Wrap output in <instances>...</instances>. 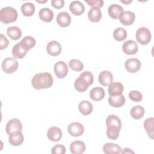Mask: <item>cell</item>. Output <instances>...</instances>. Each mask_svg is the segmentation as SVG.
<instances>
[{
  "mask_svg": "<svg viewBox=\"0 0 154 154\" xmlns=\"http://www.w3.org/2000/svg\"><path fill=\"white\" fill-rule=\"evenodd\" d=\"M122 49L124 53L126 55H132L138 52V47L137 43L135 41L128 40L123 43Z\"/></svg>",
  "mask_w": 154,
  "mask_h": 154,
  "instance_id": "obj_9",
  "label": "cell"
},
{
  "mask_svg": "<svg viewBox=\"0 0 154 154\" xmlns=\"http://www.w3.org/2000/svg\"><path fill=\"white\" fill-rule=\"evenodd\" d=\"M122 153H134V152L133 150H132L131 149L129 148H125L124 149H123V150H121Z\"/></svg>",
  "mask_w": 154,
  "mask_h": 154,
  "instance_id": "obj_42",
  "label": "cell"
},
{
  "mask_svg": "<svg viewBox=\"0 0 154 154\" xmlns=\"http://www.w3.org/2000/svg\"><path fill=\"white\" fill-rule=\"evenodd\" d=\"M18 61L14 58L7 57L2 63V69L6 73H12L18 68Z\"/></svg>",
  "mask_w": 154,
  "mask_h": 154,
  "instance_id": "obj_5",
  "label": "cell"
},
{
  "mask_svg": "<svg viewBox=\"0 0 154 154\" xmlns=\"http://www.w3.org/2000/svg\"><path fill=\"white\" fill-rule=\"evenodd\" d=\"M55 75L58 78H65L68 73V67L67 64L63 61H59L57 62L54 67Z\"/></svg>",
  "mask_w": 154,
  "mask_h": 154,
  "instance_id": "obj_6",
  "label": "cell"
},
{
  "mask_svg": "<svg viewBox=\"0 0 154 154\" xmlns=\"http://www.w3.org/2000/svg\"><path fill=\"white\" fill-rule=\"evenodd\" d=\"M88 5L93 7H96L100 8L103 5V0H85L84 1Z\"/></svg>",
  "mask_w": 154,
  "mask_h": 154,
  "instance_id": "obj_39",
  "label": "cell"
},
{
  "mask_svg": "<svg viewBox=\"0 0 154 154\" xmlns=\"http://www.w3.org/2000/svg\"><path fill=\"white\" fill-rule=\"evenodd\" d=\"M0 43H1V49L2 50L4 49H5L8 45V40L7 38V37L4 35L2 34H0Z\"/></svg>",
  "mask_w": 154,
  "mask_h": 154,
  "instance_id": "obj_41",
  "label": "cell"
},
{
  "mask_svg": "<svg viewBox=\"0 0 154 154\" xmlns=\"http://www.w3.org/2000/svg\"><path fill=\"white\" fill-rule=\"evenodd\" d=\"M88 19L93 22H99L102 17V12L100 8L96 7L91 8L88 13Z\"/></svg>",
  "mask_w": 154,
  "mask_h": 154,
  "instance_id": "obj_28",
  "label": "cell"
},
{
  "mask_svg": "<svg viewBox=\"0 0 154 154\" xmlns=\"http://www.w3.org/2000/svg\"><path fill=\"white\" fill-rule=\"evenodd\" d=\"M121 147L112 143H107L103 146V152L106 154H117L121 152Z\"/></svg>",
  "mask_w": 154,
  "mask_h": 154,
  "instance_id": "obj_24",
  "label": "cell"
},
{
  "mask_svg": "<svg viewBox=\"0 0 154 154\" xmlns=\"http://www.w3.org/2000/svg\"><path fill=\"white\" fill-rule=\"evenodd\" d=\"M105 90L100 87H94L90 91V97L94 101H99L105 97Z\"/></svg>",
  "mask_w": 154,
  "mask_h": 154,
  "instance_id": "obj_20",
  "label": "cell"
},
{
  "mask_svg": "<svg viewBox=\"0 0 154 154\" xmlns=\"http://www.w3.org/2000/svg\"><path fill=\"white\" fill-rule=\"evenodd\" d=\"M51 5L55 8L60 9L64 7V0H52Z\"/></svg>",
  "mask_w": 154,
  "mask_h": 154,
  "instance_id": "obj_40",
  "label": "cell"
},
{
  "mask_svg": "<svg viewBox=\"0 0 154 154\" xmlns=\"http://www.w3.org/2000/svg\"><path fill=\"white\" fill-rule=\"evenodd\" d=\"M144 108L140 105H136L133 106L130 111L131 117L135 120H139L141 119L144 116Z\"/></svg>",
  "mask_w": 154,
  "mask_h": 154,
  "instance_id": "obj_29",
  "label": "cell"
},
{
  "mask_svg": "<svg viewBox=\"0 0 154 154\" xmlns=\"http://www.w3.org/2000/svg\"><path fill=\"white\" fill-rule=\"evenodd\" d=\"M28 50L25 49L20 43L16 44L12 49V55L16 59H21L23 58L27 54Z\"/></svg>",
  "mask_w": 154,
  "mask_h": 154,
  "instance_id": "obj_21",
  "label": "cell"
},
{
  "mask_svg": "<svg viewBox=\"0 0 154 154\" xmlns=\"http://www.w3.org/2000/svg\"><path fill=\"white\" fill-rule=\"evenodd\" d=\"M98 80L102 85L108 86L112 82L113 75L109 71L103 70L99 73Z\"/></svg>",
  "mask_w": 154,
  "mask_h": 154,
  "instance_id": "obj_16",
  "label": "cell"
},
{
  "mask_svg": "<svg viewBox=\"0 0 154 154\" xmlns=\"http://www.w3.org/2000/svg\"><path fill=\"white\" fill-rule=\"evenodd\" d=\"M57 22L61 27H67L71 22V17L66 11L60 12L57 16Z\"/></svg>",
  "mask_w": 154,
  "mask_h": 154,
  "instance_id": "obj_18",
  "label": "cell"
},
{
  "mask_svg": "<svg viewBox=\"0 0 154 154\" xmlns=\"http://www.w3.org/2000/svg\"><path fill=\"white\" fill-rule=\"evenodd\" d=\"M126 70L130 73H136L141 68V62L138 58H130L125 63Z\"/></svg>",
  "mask_w": 154,
  "mask_h": 154,
  "instance_id": "obj_7",
  "label": "cell"
},
{
  "mask_svg": "<svg viewBox=\"0 0 154 154\" xmlns=\"http://www.w3.org/2000/svg\"><path fill=\"white\" fill-rule=\"evenodd\" d=\"M22 124L20 121L17 119H12L10 120L6 124L5 131L8 134H10V133L17 131H22Z\"/></svg>",
  "mask_w": 154,
  "mask_h": 154,
  "instance_id": "obj_12",
  "label": "cell"
},
{
  "mask_svg": "<svg viewBox=\"0 0 154 154\" xmlns=\"http://www.w3.org/2000/svg\"><path fill=\"white\" fill-rule=\"evenodd\" d=\"M153 123H154L153 117L147 118L144 122V128L146 131L149 137L152 140L153 139V135H154Z\"/></svg>",
  "mask_w": 154,
  "mask_h": 154,
  "instance_id": "obj_31",
  "label": "cell"
},
{
  "mask_svg": "<svg viewBox=\"0 0 154 154\" xmlns=\"http://www.w3.org/2000/svg\"><path fill=\"white\" fill-rule=\"evenodd\" d=\"M38 16L40 19L45 22H50L52 20L54 17L53 11L49 8H42L38 12Z\"/></svg>",
  "mask_w": 154,
  "mask_h": 154,
  "instance_id": "obj_25",
  "label": "cell"
},
{
  "mask_svg": "<svg viewBox=\"0 0 154 154\" xmlns=\"http://www.w3.org/2000/svg\"><path fill=\"white\" fill-rule=\"evenodd\" d=\"M7 34L8 36L13 40L19 39L22 36V31L17 26H11L7 28Z\"/></svg>",
  "mask_w": 154,
  "mask_h": 154,
  "instance_id": "obj_26",
  "label": "cell"
},
{
  "mask_svg": "<svg viewBox=\"0 0 154 154\" xmlns=\"http://www.w3.org/2000/svg\"><path fill=\"white\" fill-rule=\"evenodd\" d=\"M69 10L71 13L75 16L81 15L85 10L82 3L79 1H73L69 5Z\"/></svg>",
  "mask_w": 154,
  "mask_h": 154,
  "instance_id": "obj_17",
  "label": "cell"
},
{
  "mask_svg": "<svg viewBox=\"0 0 154 154\" xmlns=\"http://www.w3.org/2000/svg\"><path fill=\"white\" fill-rule=\"evenodd\" d=\"M123 11V7L117 4H112L110 5L108 9V13L109 16L114 19H118L120 14Z\"/></svg>",
  "mask_w": 154,
  "mask_h": 154,
  "instance_id": "obj_23",
  "label": "cell"
},
{
  "mask_svg": "<svg viewBox=\"0 0 154 154\" xmlns=\"http://www.w3.org/2000/svg\"><path fill=\"white\" fill-rule=\"evenodd\" d=\"M69 67L75 72H80L84 68L83 63L79 60L72 59L69 63Z\"/></svg>",
  "mask_w": 154,
  "mask_h": 154,
  "instance_id": "obj_36",
  "label": "cell"
},
{
  "mask_svg": "<svg viewBox=\"0 0 154 154\" xmlns=\"http://www.w3.org/2000/svg\"><path fill=\"white\" fill-rule=\"evenodd\" d=\"M120 23L124 25H132L135 19V14L130 11H123L119 17Z\"/></svg>",
  "mask_w": 154,
  "mask_h": 154,
  "instance_id": "obj_10",
  "label": "cell"
},
{
  "mask_svg": "<svg viewBox=\"0 0 154 154\" xmlns=\"http://www.w3.org/2000/svg\"><path fill=\"white\" fill-rule=\"evenodd\" d=\"M16 10L11 7H5L0 10V20L4 23L15 22L17 19Z\"/></svg>",
  "mask_w": 154,
  "mask_h": 154,
  "instance_id": "obj_3",
  "label": "cell"
},
{
  "mask_svg": "<svg viewBox=\"0 0 154 154\" xmlns=\"http://www.w3.org/2000/svg\"><path fill=\"white\" fill-rule=\"evenodd\" d=\"M129 97L131 100L138 102L143 99V95L139 91L132 90L129 93Z\"/></svg>",
  "mask_w": 154,
  "mask_h": 154,
  "instance_id": "obj_37",
  "label": "cell"
},
{
  "mask_svg": "<svg viewBox=\"0 0 154 154\" xmlns=\"http://www.w3.org/2000/svg\"><path fill=\"white\" fill-rule=\"evenodd\" d=\"M137 41L141 45H145L148 44L152 38V35L150 30L146 27L139 28L135 34Z\"/></svg>",
  "mask_w": 154,
  "mask_h": 154,
  "instance_id": "obj_4",
  "label": "cell"
},
{
  "mask_svg": "<svg viewBox=\"0 0 154 154\" xmlns=\"http://www.w3.org/2000/svg\"><path fill=\"white\" fill-rule=\"evenodd\" d=\"M46 51L51 56H57L60 54L62 47L59 42L55 40L49 42L46 45Z\"/></svg>",
  "mask_w": 154,
  "mask_h": 154,
  "instance_id": "obj_11",
  "label": "cell"
},
{
  "mask_svg": "<svg viewBox=\"0 0 154 154\" xmlns=\"http://www.w3.org/2000/svg\"><path fill=\"white\" fill-rule=\"evenodd\" d=\"M124 87L123 84L119 82H111L108 85V93L109 96L122 94L123 93Z\"/></svg>",
  "mask_w": 154,
  "mask_h": 154,
  "instance_id": "obj_22",
  "label": "cell"
},
{
  "mask_svg": "<svg viewBox=\"0 0 154 154\" xmlns=\"http://www.w3.org/2000/svg\"><path fill=\"white\" fill-rule=\"evenodd\" d=\"M106 125L108 126H115L121 129L122 122L119 117L114 114L109 115L106 119Z\"/></svg>",
  "mask_w": 154,
  "mask_h": 154,
  "instance_id": "obj_34",
  "label": "cell"
},
{
  "mask_svg": "<svg viewBox=\"0 0 154 154\" xmlns=\"http://www.w3.org/2000/svg\"><path fill=\"white\" fill-rule=\"evenodd\" d=\"M78 109L82 114L88 116L93 111V105L90 102L87 100H83L79 103Z\"/></svg>",
  "mask_w": 154,
  "mask_h": 154,
  "instance_id": "obj_27",
  "label": "cell"
},
{
  "mask_svg": "<svg viewBox=\"0 0 154 154\" xmlns=\"http://www.w3.org/2000/svg\"><path fill=\"white\" fill-rule=\"evenodd\" d=\"M122 3H124V4H130L131 2H132V0H131V1H120Z\"/></svg>",
  "mask_w": 154,
  "mask_h": 154,
  "instance_id": "obj_43",
  "label": "cell"
},
{
  "mask_svg": "<svg viewBox=\"0 0 154 154\" xmlns=\"http://www.w3.org/2000/svg\"><path fill=\"white\" fill-rule=\"evenodd\" d=\"M120 129L115 126H106V136L111 140H115L119 137Z\"/></svg>",
  "mask_w": 154,
  "mask_h": 154,
  "instance_id": "obj_33",
  "label": "cell"
},
{
  "mask_svg": "<svg viewBox=\"0 0 154 154\" xmlns=\"http://www.w3.org/2000/svg\"><path fill=\"white\" fill-rule=\"evenodd\" d=\"M36 2H38V3H45V2H46L47 1H44V2H43V1H36Z\"/></svg>",
  "mask_w": 154,
  "mask_h": 154,
  "instance_id": "obj_44",
  "label": "cell"
},
{
  "mask_svg": "<svg viewBox=\"0 0 154 154\" xmlns=\"http://www.w3.org/2000/svg\"><path fill=\"white\" fill-rule=\"evenodd\" d=\"M47 137L51 141H58L62 137L61 130L57 126L51 127L47 131Z\"/></svg>",
  "mask_w": 154,
  "mask_h": 154,
  "instance_id": "obj_14",
  "label": "cell"
},
{
  "mask_svg": "<svg viewBox=\"0 0 154 154\" xmlns=\"http://www.w3.org/2000/svg\"><path fill=\"white\" fill-rule=\"evenodd\" d=\"M94 77L91 72L84 71L81 73L74 82V87L79 92H84L93 83Z\"/></svg>",
  "mask_w": 154,
  "mask_h": 154,
  "instance_id": "obj_2",
  "label": "cell"
},
{
  "mask_svg": "<svg viewBox=\"0 0 154 154\" xmlns=\"http://www.w3.org/2000/svg\"><path fill=\"white\" fill-rule=\"evenodd\" d=\"M66 147L62 144H57L54 146L51 150L52 154H64L66 153Z\"/></svg>",
  "mask_w": 154,
  "mask_h": 154,
  "instance_id": "obj_38",
  "label": "cell"
},
{
  "mask_svg": "<svg viewBox=\"0 0 154 154\" xmlns=\"http://www.w3.org/2000/svg\"><path fill=\"white\" fill-rule=\"evenodd\" d=\"M67 130L70 135L76 137L83 134L84 132V128L81 123L73 122L69 125Z\"/></svg>",
  "mask_w": 154,
  "mask_h": 154,
  "instance_id": "obj_8",
  "label": "cell"
},
{
  "mask_svg": "<svg viewBox=\"0 0 154 154\" xmlns=\"http://www.w3.org/2000/svg\"><path fill=\"white\" fill-rule=\"evenodd\" d=\"M20 43L25 49L29 51L35 45V40L32 36L27 35L21 40Z\"/></svg>",
  "mask_w": 154,
  "mask_h": 154,
  "instance_id": "obj_32",
  "label": "cell"
},
{
  "mask_svg": "<svg viewBox=\"0 0 154 154\" xmlns=\"http://www.w3.org/2000/svg\"><path fill=\"white\" fill-rule=\"evenodd\" d=\"M70 150L73 154L83 153L85 150V144L82 141H74L70 145Z\"/></svg>",
  "mask_w": 154,
  "mask_h": 154,
  "instance_id": "obj_19",
  "label": "cell"
},
{
  "mask_svg": "<svg viewBox=\"0 0 154 154\" xmlns=\"http://www.w3.org/2000/svg\"><path fill=\"white\" fill-rule=\"evenodd\" d=\"M21 11L25 16H31L35 12V6L31 2H25L21 6Z\"/></svg>",
  "mask_w": 154,
  "mask_h": 154,
  "instance_id": "obj_30",
  "label": "cell"
},
{
  "mask_svg": "<svg viewBox=\"0 0 154 154\" xmlns=\"http://www.w3.org/2000/svg\"><path fill=\"white\" fill-rule=\"evenodd\" d=\"M8 141L11 146H20L23 141V135L20 131L13 132L8 134Z\"/></svg>",
  "mask_w": 154,
  "mask_h": 154,
  "instance_id": "obj_13",
  "label": "cell"
},
{
  "mask_svg": "<svg viewBox=\"0 0 154 154\" xmlns=\"http://www.w3.org/2000/svg\"><path fill=\"white\" fill-rule=\"evenodd\" d=\"M53 82L52 75L48 72H43L35 74L31 80V84L34 88L41 90L50 88Z\"/></svg>",
  "mask_w": 154,
  "mask_h": 154,
  "instance_id": "obj_1",
  "label": "cell"
},
{
  "mask_svg": "<svg viewBox=\"0 0 154 154\" xmlns=\"http://www.w3.org/2000/svg\"><path fill=\"white\" fill-rule=\"evenodd\" d=\"M108 103L112 107L119 108L125 103V97L122 94L109 96L108 97Z\"/></svg>",
  "mask_w": 154,
  "mask_h": 154,
  "instance_id": "obj_15",
  "label": "cell"
},
{
  "mask_svg": "<svg viewBox=\"0 0 154 154\" xmlns=\"http://www.w3.org/2000/svg\"><path fill=\"white\" fill-rule=\"evenodd\" d=\"M127 37V32L126 29L122 27L117 28L113 32L114 38L119 42H122L126 39Z\"/></svg>",
  "mask_w": 154,
  "mask_h": 154,
  "instance_id": "obj_35",
  "label": "cell"
}]
</instances>
